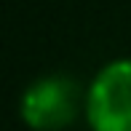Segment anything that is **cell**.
<instances>
[{
	"label": "cell",
	"instance_id": "cell-1",
	"mask_svg": "<svg viewBox=\"0 0 131 131\" xmlns=\"http://www.w3.org/2000/svg\"><path fill=\"white\" fill-rule=\"evenodd\" d=\"M80 112H86V88L67 72L35 78L19 99V118L29 131H64Z\"/></svg>",
	"mask_w": 131,
	"mask_h": 131
},
{
	"label": "cell",
	"instance_id": "cell-2",
	"mask_svg": "<svg viewBox=\"0 0 131 131\" xmlns=\"http://www.w3.org/2000/svg\"><path fill=\"white\" fill-rule=\"evenodd\" d=\"M88 131H131V56L96 70L86 86Z\"/></svg>",
	"mask_w": 131,
	"mask_h": 131
}]
</instances>
